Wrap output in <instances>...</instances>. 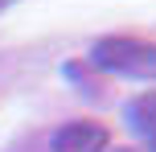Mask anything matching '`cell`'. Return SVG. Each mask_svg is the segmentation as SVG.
Returning a JSON list of instances; mask_svg holds the SVG:
<instances>
[{"label": "cell", "mask_w": 156, "mask_h": 152, "mask_svg": "<svg viewBox=\"0 0 156 152\" xmlns=\"http://www.w3.org/2000/svg\"><path fill=\"white\" fill-rule=\"evenodd\" d=\"M90 66L103 70V74H119V78L156 82V41H144V37H103L90 49Z\"/></svg>", "instance_id": "cell-1"}, {"label": "cell", "mask_w": 156, "mask_h": 152, "mask_svg": "<svg viewBox=\"0 0 156 152\" xmlns=\"http://www.w3.org/2000/svg\"><path fill=\"white\" fill-rule=\"evenodd\" d=\"M111 144V132L94 119H74V123H62L54 136V152H103Z\"/></svg>", "instance_id": "cell-2"}, {"label": "cell", "mask_w": 156, "mask_h": 152, "mask_svg": "<svg viewBox=\"0 0 156 152\" xmlns=\"http://www.w3.org/2000/svg\"><path fill=\"white\" fill-rule=\"evenodd\" d=\"M127 123L148 140V152H156V90H144L140 99L127 103Z\"/></svg>", "instance_id": "cell-3"}, {"label": "cell", "mask_w": 156, "mask_h": 152, "mask_svg": "<svg viewBox=\"0 0 156 152\" xmlns=\"http://www.w3.org/2000/svg\"><path fill=\"white\" fill-rule=\"evenodd\" d=\"M0 4H4V0H0Z\"/></svg>", "instance_id": "cell-4"}, {"label": "cell", "mask_w": 156, "mask_h": 152, "mask_svg": "<svg viewBox=\"0 0 156 152\" xmlns=\"http://www.w3.org/2000/svg\"><path fill=\"white\" fill-rule=\"evenodd\" d=\"M0 8H4V4H0Z\"/></svg>", "instance_id": "cell-5"}]
</instances>
